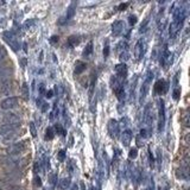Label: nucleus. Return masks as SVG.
Returning a JSON list of instances; mask_svg holds the SVG:
<instances>
[{"label": "nucleus", "mask_w": 190, "mask_h": 190, "mask_svg": "<svg viewBox=\"0 0 190 190\" xmlns=\"http://www.w3.org/2000/svg\"><path fill=\"white\" fill-rule=\"evenodd\" d=\"M186 17H187V13H186V8L183 7H177L174 12V19L170 24V37L174 38L178 32L181 30V28L183 26V23L186 20Z\"/></svg>", "instance_id": "nucleus-1"}, {"label": "nucleus", "mask_w": 190, "mask_h": 190, "mask_svg": "<svg viewBox=\"0 0 190 190\" xmlns=\"http://www.w3.org/2000/svg\"><path fill=\"white\" fill-rule=\"evenodd\" d=\"M152 79H153V73L150 70V71H147L146 77H145V80H144V82H143V86H141V88H140V95H139V103H140V105L144 102L146 95L149 94Z\"/></svg>", "instance_id": "nucleus-2"}, {"label": "nucleus", "mask_w": 190, "mask_h": 190, "mask_svg": "<svg viewBox=\"0 0 190 190\" xmlns=\"http://www.w3.org/2000/svg\"><path fill=\"white\" fill-rule=\"evenodd\" d=\"M26 141L25 140H22V141H17V143H13L12 145H10L7 149H6V152L8 156H17L22 152L25 151L26 149Z\"/></svg>", "instance_id": "nucleus-3"}, {"label": "nucleus", "mask_w": 190, "mask_h": 190, "mask_svg": "<svg viewBox=\"0 0 190 190\" xmlns=\"http://www.w3.org/2000/svg\"><path fill=\"white\" fill-rule=\"evenodd\" d=\"M111 85H112V88H113L114 93H115V95H117L118 100H119V101H123V100L125 99V89H124V83L119 82V81L115 79V76H113V77L111 79Z\"/></svg>", "instance_id": "nucleus-4"}, {"label": "nucleus", "mask_w": 190, "mask_h": 190, "mask_svg": "<svg viewBox=\"0 0 190 190\" xmlns=\"http://www.w3.org/2000/svg\"><path fill=\"white\" fill-rule=\"evenodd\" d=\"M165 127V102L163 99L158 100V132H163Z\"/></svg>", "instance_id": "nucleus-5"}, {"label": "nucleus", "mask_w": 190, "mask_h": 190, "mask_svg": "<svg viewBox=\"0 0 190 190\" xmlns=\"http://www.w3.org/2000/svg\"><path fill=\"white\" fill-rule=\"evenodd\" d=\"M153 108H152V103H147L144 111V121L146 124V126L149 127V133L151 134V126L153 124Z\"/></svg>", "instance_id": "nucleus-6"}, {"label": "nucleus", "mask_w": 190, "mask_h": 190, "mask_svg": "<svg viewBox=\"0 0 190 190\" xmlns=\"http://www.w3.org/2000/svg\"><path fill=\"white\" fill-rule=\"evenodd\" d=\"M2 37H4V39H5V42L14 50V51H18V49H19V43H18V40H17V38H16V36L12 33L11 31H5L2 33Z\"/></svg>", "instance_id": "nucleus-7"}, {"label": "nucleus", "mask_w": 190, "mask_h": 190, "mask_svg": "<svg viewBox=\"0 0 190 190\" xmlns=\"http://www.w3.org/2000/svg\"><path fill=\"white\" fill-rule=\"evenodd\" d=\"M127 71H128V70H127L126 64L125 63L118 64V65L115 67V79H117L119 82L124 83L127 77Z\"/></svg>", "instance_id": "nucleus-8"}, {"label": "nucleus", "mask_w": 190, "mask_h": 190, "mask_svg": "<svg viewBox=\"0 0 190 190\" xmlns=\"http://www.w3.org/2000/svg\"><path fill=\"white\" fill-rule=\"evenodd\" d=\"M18 106V97L16 96H10V97H6L5 100L1 101V109L4 111H8V109H12V108H16Z\"/></svg>", "instance_id": "nucleus-9"}, {"label": "nucleus", "mask_w": 190, "mask_h": 190, "mask_svg": "<svg viewBox=\"0 0 190 190\" xmlns=\"http://www.w3.org/2000/svg\"><path fill=\"white\" fill-rule=\"evenodd\" d=\"M20 127V123H14V124H4L0 126V135L6 137L10 133L16 132Z\"/></svg>", "instance_id": "nucleus-10"}, {"label": "nucleus", "mask_w": 190, "mask_h": 190, "mask_svg": "<svg viewBox=\"0 0 190 190\" xmlns=\"http://www.w3.org/2000/svg\"><path fill=\"white\" fill-rule=\"evenodd\" d=\"M107 129L111 138H118L119 135V123L115 119H111L107 124Z\"/></svg>", "instance_id": "nucleus-11"}, {"label": "nucleus", "mask_w": 190, "mask_h": 190, "mask_svg": "<svg viewBox=\"0 0 190 190\" xmlns=\"http://www.w3.org/2000/svg\"><path fill=\"white\" fill-rule=\"evenodd\" d=\"M145 51V43L143 39H139L134 45V57L137 60H141Z\"/></svg>", "instance_id": "nucleus-12"}, {"label": "nucleus", "mask_w": 190, "mask_h": 190, "mask_svg": "<svg viewBox=\"0 0 190 190\" xmlns=\"http://www.w3.org/2000/svg\"><path fill=\"white\" fill-rule=\"evenodd\" d=\"M168 88H169V83L165 80H158L155 83V93L158 95L165 94L168 92Z\"/></svg>", "instance_id": "nucleus-13"}, {"label": "nucleus", "mask_w": 190, "mask_h": 190, "mask_svg": "<svg viewBox=\"0 0 190 190\" xmlns=\"http://www.w3.org/2000/svg\"><path fill=\"white\" fill-rule=\"evenodd\" d=\"M124 28H125L124 22H121V20H117V22H114V23L112 24V33H113L115 37H118V36H120V34L123 33Z\"/></svg>", "instance_id": "nucleus-14"}, {"label": "nucleus", "mask_w": 190, "mask_h": 190, "mask_svg": "<svg viewBox=\"0 0 190 190\" xmlns=\"http://www.w3.org/2000/svg\"><path fill=\"white\" fill-rule=\"evenodd\" d=\"M2 120L6 124H14V123H20V117L16 113H7L4 115Z\"/></svg>", "instance_id": "nucleus-15"}, {"label": "nucleus", "mask_w": 190, "mask_h": 190, "mask_svg": "<svg viewBox=\"0 0 190 190\" xmlns=\"http://www.w3.org/2000/svg\"><path fill=\"white\" fill-rule=\"evenodd\" d=\"M11 80L10 79H6V80H1L0 81V93L2 94H8L12 89V86H11Z\"/></svg>", "instance_id": "nucleus-16"}, {"label": "nucleus", "mask_w": 190, "mask_h": 190, "mask_svg": "<svg viewBox=\"0 0 190 190\" xmlns=\"http://www.w3.org/2000/svg\"><path fill=\"white\" fill-rule=\"evenodd\" d=\"M132 138H133V134L129 129H125L123 135H121V141H123V145L124 146H128L132 141Z\"/></svg>", "instance_id": "nucleus-17"}, {"label": "nucleus", "mask_w": 190, "mask_h": 190, "mask_svg": "<svg viewBox=\"0 0 190 190\" xmlns=\"http://www.w3.org/2000/svg\"><path fill=\"white\" fill-rule=\"evenodd\" d=\"M75 13H76V2H71V4L69 5L68 10H67V14H65V19H64V20L68 22V20L73 19L74 16H75Z\"/></svg>", "instance_id": "nucleus-18"}, {"label": "nucleus", "mask_w": 190, "mask_h": 190, "mask_svg": "<svg viewBox=\"0 0 190 190\" xmlns=\"http://www.w3.org/2000/svg\"><path fill=\"white\" fill-rule=\"evenodd\" d=\"M80 42H81V37H80V36H75V34H73V36H70V37L68 38L67 44H68V46H69V48H75L76 45H79V44H80Z\"/></svg>", "instance_id": "nucleus-19"}, {"label": "nucleus", "mask_w": 190, "mask_h": 190, "mask_svg": "<svg viewBox=\"0 0 190 190\" xmlns=\"http://www.w3.org/2000/svg\"><path fill=\"white\" fill-rule=\"evenodd\" d=\"M86 68H87V64L85 63V62H82V61H76L74 74H75V75H80V74H82V73L86 70Z\"/></svg>", "instance_id": "nucleus-20"}, {"label": "nucleus", "mask_w": 190, "mask_h": 190, "mask_svg": "<svg viewBox=\"0 0 190 190\" xmlns=\"http://www.w3.org/2000/svg\"><path fill=\"white\" fill-rule=\"evenodd\" d=\"M92 54H93V42H89V43L86 45V48H85L82 55H83V57H89Z\"/></svg>", "instance_id": "nucleus-21"}, {"label": "nucleus", "mask_w": 190, "mask_h": 190, "mask_svg": "<svg viewBox=\"0 0 190 190\" xmlns=\"http://www.w3.org/2000/svg\"><path fill=\"white\" fill-rule=\"evenodd\" d=\"M39 165H42V168H43V170H44V171L49 170V168H50V164H49V158H48L45 155H43V157H42V160H40Z\"/></svg>", "instance_id": "nucleus-22"}, {"label": "nucleus", "mask_w": 190, "mask_h": 190, "mask_svg": "<svg viewBox=\"0 0 190 190\" xmlns=\"http://www.w3.org/2000/svg\"><path fill=\"white\" fill-rule=\"evenodd\" d=\"M54 137H55L54 128L48 127V128L45 129V139H46V140H52V139H54Z\"/></svg>", "instance_id": "nucleus-23"}, {"label": "nucleus", "mask_w": 190, "mask_h": 190, "mask_svg": "<svg viewBox=\"0 0 190 190\" xmlns=\"http://www.w3.org/2000/svg\"><path fill=\"white\" fill-rule=\"evenodd\" d=\"M70 187V180L69 178H63L60 182V189L61 190H67Z\"/></svg>", "instance_id": "nucleus-24"}, {"label": "nucleus", "mask_w": 190, "mask_h": 190, "mask_svg": "<svg viewBox=\"0 0 190 190\" xmlns=\"http://www.w3.org/2000/svg\"><path fill=\"white\" fill-rule=\"evenodd\" d=\"M55 131H56V133H57V134H60V135H62V137H64V135L67 134V132H65L64 127L62 126L61 124H56V125H55Z\"/></svg>", "instance_id": "nucleus-25"}, {"label": "nucleus", "mask_w": 190, "mask_h": 190, "mask_svg": "<svg viewBox=\"0 0 190 190\" xmlns=\"http://www.w3.org/2000/svg\"><path fill=\"white\" fill-rule=\"evenodd\" d=\"M17 137H18V133L13 132V133H10L8 135L4 137V140H5V141H13V140H16V139H17Z\"/></svg>", "instance_id": "nucleus-26"}, {"label": "nucleus", "mask_w": 190, "mask_h": 190, "mask_svg": "<svg viewBox=\"0 0 190 190\" xmlns=\"http://www.w3.org/2000/svg\"><path fill=\"white\" fill-rule=\"evenodd\" d=\"M180 95H181V88L175 87V88H174V91H172V97L177 101V100L180 99Z\"/></svg>", "instance_id": "nucleus-27"}, {"label": "nucleus", "mask_w": 190, "mask_h": 190, "mask_svg": "<svg viewBox=\"0 0 190 190\" xmlns=\"http://www.w3.org/2000/svg\"><path fill=\"white\" fill-rule=\"evenodd\" d=\"M137 156H138V150H137V147H133V149H131V150H129V153H128V157H129V159L137 158Z\"/></svg>", "instance_id": "nucleus-28"}, {"label": "nucleus", "mask_w": 190, "mask_h": 190, "mask_svg": "<svg viewBox=\"0 0 190 190\" xmlns=\"http://www.w3.org/2000/svg\"><path fill=\"white\" fill-rule=\"evenodd\" d=\"M138 22V19H137V16H134V14H131V16H128V24L131 25V26H133L135 23Z\"/></svg>", "instance_id": "nucleus-29"}, {"label": "nucleus", "mask_w": 190, "mask_h": 190, "mask_svg": "<svg viewBox=\"0 0 190 190\" xmlns=\"http://www.w3.org/2000/svg\"><path fill=\"white\" fill-rule=\"evenodd\" d=\"M22 89H23V95H24L25 100H28V99H29V86H28L26 83H24Z\"/></svg>", "instance_id": "nucleus-30"}, {"label": "nucleus", "mask_w": 190, "mask_h": 190, "mask_svg": "<svg viewBox=\"0 0 190 190\" xmlns=\"http://www.w3.org/2000/svg\"><path fill=\"white\" fill-rule=\"evenodd\" d=\"M149 22H150V19H149V18H146V19H145V22H144V23L140 25V30H139V31H140V32H145V31H146V30H147Z\"/></svg>", "instance_id": "nucleus-31"}, {"label": "nucleus", "mask_w": 190, "mask_h": 190, "mask_svg": "<svg viewBox=\"0 0 190 190\" xmlns=\"http://www.w3.org/2000/svg\"><path fill=\"white\" fill-rule=\"evenodd\" d=\"M49 180H50V183H51V186L52 187H55L56 186V181H57V175L54 172V174H51L50 175V177H49Z\"/></svg>", "instance_id": "nucleus-32"}, {"label": "nucleus", "mask_w": 190, "mask_h": 190, "mask_svg": "<svg viewBox=\"0 0 190 190\" xmlns=\"http://www.w3.org/2000/svg\"><path fill=\"white\" fill-rule=\"evenodd\" d=\"M6 55H7L6 49H5L4 46H1V45H0V61H2V60L6 57Z\"/></svg>", "instance_id": "nucleus-33"}, {"label": "nucleus", "mask_w": 190, "mask_h": 190, "mask_svg": "<svg viewBox=\"0 0 190 190\" xmlns=\"http://www.w3.org/2000/svg\"><path fill=\"white\" fill-rule=\"evenodd\" d=\"M57 158H58L60 162H64V159H65V151H64V150H61V151L58 152Z\"/></svg>", "instance_id": "nucleus-34"}, {"label": "nucleus", "mask_w": 190, "mask_h": 190, "mask_svg": "<svg viewBox=\"0 0 190 190\" xmlns=\"http://www.w3.org/2000/svg\"><path fill=\"white\" fill-rule=\"evenodd\" d=\"M108 55H109V45H108V40L106 42V45H105V48H103V56L105 57H108Z\"/></svg>", "instance_id": "nucleus-35"}, {"label": "nucleus", "mask_w": 190, "mask_h": 190, "mask_svg": "<svg viewBox=\"0 0 190 190\" xmlns=\"http://www.w3.org/2000/svg\"><path fill=\"white\" fill-rule=\"evenodd\" d=\"M33 24H34V20H33V19L26 20V22L24 23V28H25V29H30L32 25H33Z\"/></svg>", "instance_id": "nucleus-36"}, {"label": "nucleus", "mask_w": 190, "mask_h": 190, "mask_svg": "<svg viewBox=\"0 0 190 190\" xmlns=\"http://www.w3.org/2000/svg\"><path fill=\"white\" fill-rule=\"evenodd\" d=\"M30 129H31L32 137L34 138V137L37 135V131H36V127H34V124H33V123H30Z\"/></svg>", "instance_id": "nucleus-37"}, {"label": "nucleus", "mask_w": 190, "mask_h": 190, "mask_svg": "<svg viewBox=\"0 0 190 190\" xmlns=\"http://www.w3.org/2000/svg\"><path fill=\"white\" fill-rule=\"evenodd\" d=\"M120 60H121V61H127V60H128V54H127V51H123V52L120 54Z\"/></svg>", "instance_id": "nucleus-38"}, {"label": "nucleus", "mask_w": 190, "mask_h": 190, "mask_svg": "<svg viewBox=\"0 0 190 190\" xmlns=\"http://www.w3.org/2000/svg\"><path fill=\"white\" fill-rule=\"evenodd\" d=\"M149 160H150V166H153L155 160H153V156H152V153H151L150 150H149Z\"/></svg>", "instance_id": "nucleus-39"}, {"label": "nucleus", "mask_w": 190, "mask_h": 190, "mask_svg": "<svg viewBox=\"0 0 190 190\" xmlns=\"http://www.w3.org/2000/svg\"><path fill=\"white\" fill-rule=\"evenodd\" d=\"M128 5H129L128 2H125V4H120V5L118 6V10H119V11H123V10H125V8H126Z\"/></svg>", "instance_id": "nucleus-40"}, {"label": "nucleus", "mask_w": 190, "mask_h": 190, "mask_svg": "<svg viewBox=\"0 0 190 190\" xmlns=\"http://www.w3.org/2000/svg\"><path fill=\"white\" fill-rule=\"evenodd\" d=\"M39 94L40 95L45 94V87H44V85H43V83H40V86H39Z\"/></svg>", "instance_id": "nucleus-41"}, {"label": "nucleus", "mask_w": 190, "mask_h": 190, "mask_svg": "<svg viewBox=\"0 0 190 190\" xmlns=\"http://www.w3.org/2000/svg\"><path fill=\"white\" fill-rule=\"evenodd\" d=\"M34 184H36L37 187H40V186H42V182H40V178H39L38 176H36V177H34Z\"/></svg>", "instance_id": "nucleus-42"}, {"label": "nucleus", "mask_w": 190, "mask_h": 190, "mask_svg": "<svg viewBox=\"0 0 190 190\" xmlns=\"http://www.w3.org/2000/svg\"><path fill=\"white\" fill-rule=\"evenodd\" d=\"M50 42H51V43H56V42H58V36H52V37H51V39H50Z\"/></svg>", "instance_id": "nucleus-43"}, {"label": "nucleus", "mask_w": 190, "mask_h": 190, "mask_svg": "<svg viewBox=\"0 0 190 190\" xmlns=\"http://www.w3.org/2000/svg\"><path fill=\"white\" fill-rule=\"evenodd\" d=\"M52 94H54V92H52V91H49V92H46V93H45V96L50 99V97H52Z\"/></svg>", "instance_id": "nucleus-44"}, {"label": "nucleus", "mask_w": 190, "mask_h": 190, "mask_svg": "<svg viewBox=\"0 0 190 190\" xmlns=\"http://www.w3.org/2000/svg\"><path fill=\"white\" fill-rule=\"evenodd\" d=\"M8 190H23L22 187H18V186H14V187H11Z\"/></svg>", "instance_id": "nucleus-45"}, {"label": "nucleus", "mask_w": 190, "mask_h": 190, "mask_svg": "<svg viewBox=\"0 0 190 190\" xmlns=\"http://www.w3.org/2000/svg\"><path fill=\"white\" fill-rule=\"evenodd\" d=\"M146 190H151V189H150V188H149V189H146Z\"/></svg>", "instance_id": "nucleus-46"}]
</instances>
